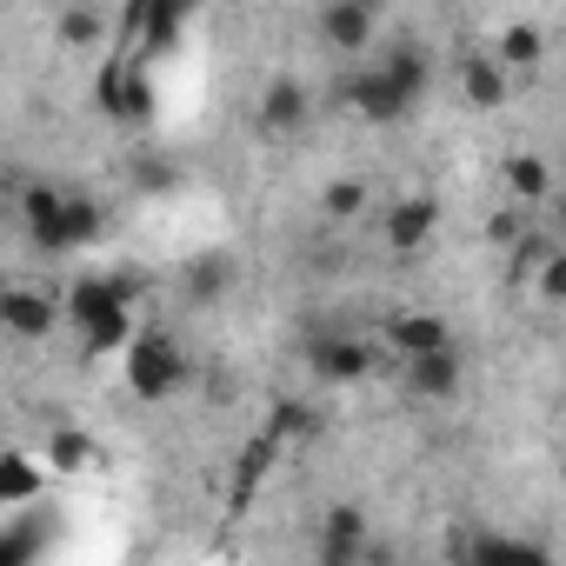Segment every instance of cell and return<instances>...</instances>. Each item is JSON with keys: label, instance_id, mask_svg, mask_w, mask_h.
Returning a JSON list of instances; mask_svg holds the SVG:
<instances>
[{"label": "cell", "instance_id": "obj_1", "mask_svg": "<svg viewBox=\"0 0 566 566\" xmlns=\"http://www.w3.org/2000/svg\"><path fill=\"white\" fill-rule=\"evenodd\" d=\"M134 294L140 280L134 273H81L67 287V327L81 334L87 354H114V347H134Z\"/></svg>", "mask_w": 566, "mask_h": 566}, {"label": "cell", "instance_id": "obj_2", "mask_svg": "<svg viewBox=\"0 0 566 566\" xmlns=\"http://www.w3.org/2000/svg\"><path fill=\"white\" fill-rule=\"evenodd\" d=\"M187 387V347L160 327H147L134 347H127V394L134 400H167Z\"/></svg>", "mask_w": 566, "mask_h": 566}, {"label": "cell", "instance_id": "obj_3", "mask_svg": "<svg viewBox=\"0 0 566 566\" xmlns=\"http://www.w3.org/2000/svg\"><path fill=\"white\" fill-rule=\"evenodd\" d=\"M307 367H314L321 387H354V380H367L380 367V354H374V340H360L347 327H321L307 340Z\"/></svg>", "mask_w": 566, "mask_h": 566}, {"label": "cell", "instance_id": "obj_4", "mask_svg": "<svg viewBox=\"0 0 566 566\" xmlns=\"http://www.w3.org/2000/svg\"><path fill=\"white\" fill-rule=\"evenodd\" d=\"M367 546H374V520L367 506L354 500H334L314 526V566H367Z\"/></svg>", "mask_w": 566, "mask_h": 566}, {"label": "cell", "instance_id": "obj_5", "mask_svg": "<svg viewBox=\"0 0 566 566\" xmlns=\"http://www.w3.org/2000/svg\"><path fill=\"white\" fill-rule=\"evenodd\" d=\"M0 321H8L14 340H48L54 321H67V294L54 287H34V280H14L8 301H0Z\"/></svg>", "mask_w": 566, "mask_h": 566}, {"label": "cell", "instance_id": "obj_6", "mask_svg": "<svg viewBox=\"0 0 566 566\" xmlns=\"http://www.w3.org/2000/svg\"><path fill=\"white\" fill-rule=\"evenodd\" d=\"M307 120H314V87L301 74H273L260 87V101H253V127L260 134H301Z\"/></svg>", "mask_w": 566, "mask_h": 566}, {"label": "cell", "instance_id": "obj_7", "mask_svg": "<svg viewBox=\"0 0 566 566\" xmlns=\"http://www.w3.org/2000/svg\"><path fill=\"white\" fill-rule=\"evenodd\" d=\"M314 34L327 54H367L380 41V14L367 8V0H327V8L314 14Z\"/></svg>", "mask_w": 566, "mask_h": 566}, {"label": "cell", "instance_id": "obj_8", "mask_svg": "<svg viewBox=\"0 0 566 566\" xmlns=\"http://www.w3.org/2000/svg\"><path fill=\"white\" fill-rule=\"evenodd\" d=\"M433 233H440V200L433 193H407V200H394L380 213L387 253H420V247H433Z\"/></svg>", "mask_w": 566, "mask_h": 566}, {"label": "cell", "instance_id": "obj_9", "mask_svg": "<svg viewBox=\"0 0 566 566\" xmlns=\"http://www.w3.org/2000/svg\"><path fill=\"white\" fill-rule=\"evenodd\" d=\"M94 101L114 114V120H140L147 107H154V87H147V74H140V61H127V54H114L107 67H101V81H94Z\"/></svg>", "mask_w": 566, "mask_h": 566}, {"label": "cell", "instance_id": "obj_10", "mask_svg": "<svg viewBox=\"0 0 566 566\" xmlns=\"http://www.w3.org/2000/svg\"><path fill=\"white\" fill-rule=\"evenodd\" d=\"M347 107H354L360 120H374V127H394V120H407V114H413V101L387 81V67H380V61H367V67L347 81Z\"/></svg>", "mask_w": 566, "mask_h": 566}, {"label": "cell", "instance_id": "obj_11", "mask_svg": "<svg viewBox=\"0 0 566 566\" xmlns=\"http://www.w3.org/2000/svg\"><path fill=\"white\" fill-rule=\"evenodd\" d=\"M387 347H394L400 360L447 354V347H453V327H447V314H433V307H400V314H387Z\"/></svg>", "mask_w": 566, "mask_h": 566}, {"label": "cell", "instance_id": "obj_12", "mask_svg": "<svg viewBox=\"0 0 566 566\" xmlns=\"http://www.w3.org/2000/svg\"><path fill=\"white\" fill-rule=\"evenodd\" d=\"M460 566H553V553H546L539 539H520V533H493V526H480V533L460 539Z\"/></svg>", "mask_w": 566, "mask_h": 566}, {"label": "cell", "instance_id": "obj_13", "mask_svg": "<svg viewBox=\"0 0 566 566\" xmlns=\"http://www.w3.org/2000/svg\"><path fill=\"white\" fill-rule=\"evenodd\" d=\"M67 200H74V193H61L54 180L21 187V227H28V240H34L41 253H61V220H67Z\"/></svg>", "mask_w": 566, "mask_h": 566}, {"label": "cell", "instance_id": "obj_14", "mask_svg": "<svg viewBox=\"0 0 566 566\" xmlns=\"http://www.w3.org/2000/svg\"><path fill=\"white\" fill-rule=\"evenodd\" d=\"M506 94H513V74L493 61V48H473V54H460V101H467V107L493 114V107H506Z\"/></svg>", "mask_w": 566, "mask_h": 566}, {"label": "cell", "instance_id": "obj_15", "mask_svg": "<svg viewBox=\"0 0 566 566\" xmlns=\"http://www.w3.org/2000/svg\"><path fill=\"white\" fill-rule=\"evenodd\" d=\"M460 354L447 347V354H420V360H400V380H407V394L413 400H453L460 394Z\"/></svg>", "mask_w": 566, "mask_h": 566}, {"label": "cell", "instance_id": "obj_16", "mask_svg": "<svg viewBox=\"0 0 566 566\" xmlns=\"http://www.w3.org/2000/svg\"><path fill=\"white\" fill-rule=\"evenodd\" d=\"M374 61L387 67V81H394L413 107L427 101V87H433V54H427L420 41H394V48H387V54H374Z\"/></svg>", "mask_w": 566, "mask_h": 566}, {"label": "cell", "instance_id": "obj_17", "mask_svg": "<svg viewBox=\"0 0 566 566\" xmlns=\"http://www.w3.org/2000/svg\"><path fill=\"white\" fill-rule=\"evenodd\" d=\"M227 287H233V260H227V253H193V260L180 266V294H187L193 307L227 301Z\"/></svg>", "mask_w": 566, "mask_h": 566}, {"label": "cell", "instance_id": "obj_18", "mask_svg": "<svg viewBox=\"0 0 566 566\" xmlns=\"http://www.w3.org/2000/svg\"><path fill=\"white\" fill-rule=\"evenodd\" d=\"M493 61H500L506 74H513V67H520V74H533V67L546 61V28H533V21H506V28H500V41H493Z\"/></svg>", "mask_w": 566, "mask_h": 566}, {"label": "cell", "instance_id": "obj_19", "mask_svg": "<svg viewBox=\"0 0 566 566\" xmlns=\"http://www.w3.org/2000/svg\"><path fill=\"white\" fill-rule=\"evenodd\" d=\"M506 193L520 200V207H546L553 200V167L539 160V154H506Z\"/></svg>", "mask_w": 566, "mask_h": 566}, {"label": "cell", "instance_id": "obj_20", "mask_svg": "<svg viewBox=\"0 0 566 566\" xmlns=\"http://www.w3.org/2000/svg\"><path fill=\"white\" fill-rule=\"evenodd\" d=\"M140 34H147V48L140 54H174L180 48V34H187V8H174V0H160V8H140V14H127Z\"/></svg>", "mask_w": 566, "mask_h": 566}, {"label": "cell", "instance_id": "obj_21", "mask_svg": "<svg viewBox=\"0 0 566 566\" xmlns=\"http://www.w3.org/2000/svg\"><path fill=\"white\" fill-rule=\"evenodd\" d=\"M101 227H107V213H101L87 193H74V200H67V220H61V253H87V247L101 240Z\"/></svg>", "mask_w": 566, "mask_h": 566}, {"label": "cell", "instance_id": "obj_22", "mask_svg": "<svg viewBox=\"0 0 566 566\" xmlns=\"http://www.w3.org/2000/svg\"><path fill=\"white\" fill-rule=\"evenodd\" d=\"M101 453H94V440L81 433V427H54V440H48V473L61 480V473H81V467H94Z\"/></svg>", "mask_w": 566, "mask_h": 566}, {"label": "cell", "instance_id": "obj_23", "mask_svg": "<svg viewBox=\"0 0 566 566\" xmlns=\"http://www.w3.org/2000/svg\"><path fill=\"white\" fill-rule=\"evenodd\" d=\"M41 493V467H34V453H8V460H0V500H8V506H21V500H34Z\"/></svg>", "mask_w": 566, "mask_h": 566}, {"label": "cell", "instance_id": "obj_24", "mask_svg": "<svg viewBox=\"0 0 566 566\" xmlns=\"http://www.w3.org/2000/svg\"><path fill=\"white\" fill-rule=\"evenodd\" d=\"M321 420H314V407H301V400H273V413H266V440L280 447V440H307Z\"/></svg>", "mask_w": 566, "mask_h": 566}, {"label": "cell", "instance_id": "obj_25", "mask_svg": "<svg viewBox=\"0 0 566 566\" xmlns=\"http://www.w3.org/2000/svg\"><path fill=\"white\" fill-rule=\"evenodd\" d=\"M54 28H61V41H67V48H94V41L107 34V14H94V8H67Z\"/></svg>", "mask_w": 566, "mask_h": 566}, {"label": "cell", "instance_id": "obj_26", "mask_svg": "<svg viewBox=\"0 0 566 566\" xmlns=\"http://www.w3.org/2000/svg\"><path fill=\"white\" fill-rule=\"evenodd\" d=\"M321 213H327V220H354V213H367V180H334V187L321 193Z\"/></svg>", "mask_w": 566, "mask_h": 566}, {"label": "cell", "instance_id": "obj_27", "mask_svg": "<svg viewBox=\"0 0 566 566\" xmlns=\"http://www.w3.org/2000/svg\"><path fill=\"white\" fill-rule=\"evenodd\" d=\"M553 253H559V247H553L546 233H533V227H526V233L513 240V273H526V280H539V266H546Z\"/></svg>", "mask_w": 566, "mask_h": 566}, {"label": "cell", "instance_id": "obj_28", "mask_svg": "<svg viewBox=\"0 0 566 566\" xmlns=\"http://www.w3.org/2000/svg\"><path fill=\"white\" fill-rule=\"evenodd\" d=\"M533 294L546 301V307H566V247L539 266V280H533Z\"/></svg>", "mask_w": 566, "mask_h": 566}, {"label": "cell", "instance_id": "obj_29", "mask_svg": "<svg viewBox=\"0 0 566 566\" xmlns=\"http://www.w3.org/2000/svg\"><path fill=\"white\" fill-rule=\"evenodd\" d=\"M140 187H147V193H167V187H174V167H140Z\"/></svg>", "mask_w": 566, "mask_h": 566}, {"label": "cell", "instance_id": "obj_30", "mask_svg": "<svg viewBox=\"0 0 566 566\" xmlns=\"http://www.w3.org/2000/svg\"><path fill=\"white\" fill-rule=\"evenodd\" d=\"M559 41H566V21H559Z\"/></svg>", "mask_w": 566, "mask_h": 566}]
</instances>
